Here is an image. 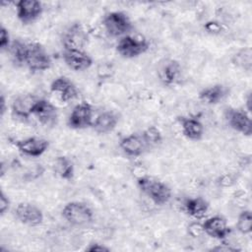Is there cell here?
Returning a JSON list of instances; mask_svg holds the SVG:
<instances>
[{
	"instance_id": "obj_1",
	"label": "cell",
	"mask_w": 252,
	"mask_h": 252,
	"mask_svg": "<svg viewBox=\"0 0 252 252\" xmlns=\"http://www.w3.org/2000/svg\"><path fill=\"white\" fill-rule=\"evenodd\" d=\"M137 186L144 195L158 206L165 205L172 196L171 189L167 184L148 175L138 177Z\"/></svg>"
},
{
	"instance_id": "obj_2",
	"label": "cell",
	"mask_w": 252,
	"mask_h": 252,
	"mask_svg": "<svg viewBox=\"0 0 252 252\" xmlns=\"http://www.w3.org/2000/svg\"><path fill=\"white\" fill-rule=\"evenodd\" d=\"M62 218L73 226H87L94 221V212L92 208L80 201H72L67 203L62 211Z\"/></svg>"
},
{
	"instance_id": "obj_3",
	"label": "cell",
	"mask_w": 252,
	"mask_h": 252,
	"mask_svg": "<svg viewBox=\"0 0 252 252\" xmlns=\"http://www.w3.org/2000/svg\"><path fill=\"white\" fill-rule=\"evenodd\" d=\"M102 27L111 37H122L133 30V24L129 16L121 11H111L102 18Z\"/></svg>"
},
{
	"instance_id": "obj_4",
	"label": "cell",
	"mask_w": 252,
	"mask_h": 252,
	"mask_svg": "<svg viewBox=\"0 0 252 252\" xmlns=\"http://www.w3.org/2000/svg\"><path fill=\"white\" fill-rule=\"evenodd\" d=\"M150 48V42L142 36L124 35L116 44V52L125 59L137 58L145 54Z\"/></svg>"
},
{
	"instance_id": "obj_5",
	"label": "cell",
	"mask_w": 252,
	"mask_h": 252,
	"mask_svg": "<svg viewBox=\"0 0 252 252\" xmlns=\"http://www.w3.org/2000/svg\"><path fill=\"white\" fill-rule=\"evenodd\" d=\"M52 60L45 47L36 41L28 43L25 66L31 72H43L51 67Z\"/></svg>"
},
{
	"instance_id": "obj_6",
	"label": "cell",
	"mask_w": 252,
	"mask_h": 252,
	"mask_svg": "<svg viewBox=\"0 0 252 252\" xmlns=\"http://www.w3.org/2000/svg\"><path fill=\"white\" fill-rule=\"evenodd\" d=\"M60 40L63 49L84 50L88 43L89 35L80 22H74L63 31Z\"/></svg>"
},
{
	"instance_id": "obj_7",
	"label": "cell",
	"mask_w": 252,
	"mask_h": 252,
	"mask_svg": "<svg viewBox=\"0 0 252 252\" xmlns=\"http://www.w3.org/2000/svg\"><path fill=\"white\" fill-rule=\"evenodd\" d=\"M94 109L90 102L82 101L76 104L67 119V125L74 130H82L92 127Z\"/></svg>"
},
{
	"instance_id": "obj_8",
	"label": "cell",
	"mask_w": 252,
	"mask_h": 252,
	"mask_svg": "<svg viewBox=\"0 0 252 252\" xmlns=\"http://www.w3.org/2000/svg\"><path fill=\"white\" fill-rule=\"evenodd\" d=\"M227 125L234 131L250 137L252 134V121L250 114L242 109L228 107L224 111Z\"/></svg>"
},
{
	"instance_id": "obj_9",
	"label": "cell",
	"mask_w": 252,
	"mask_h": 252,
	"mask_svg": "<svg viewBox=\"0 0 252 252\" xmlns=\"http://www.w3.org/2000/svg\"><path fill=\"white\" fill-rule=\"evenodd\" d=\"M16 219L23 224L28 226H38L43 222V212L36 205L22 202L19 203L15 209Z\"/></svg>"
},
{
	"instance_id": "obj_10",
	"label": "cell",
	"mask_w": 252,
	"mask_h": 252,
	"mask_svg": "<svg viewBox=\"0 0 252 252\" xmlns=\"http://www.w3.org/2000/svg\"><path fill=\"white\" fill-rule=\"evenodd\" d=\"M39 97L33 94H22L16 96L11 104L12 115L20 120H28L33 113V109Z\"/></svg>"
},
{
	"instance_id": "obj_11",
	"label": "cell",
	"mask_w": 252,
	"mask_h": 252,
	"mask_svg": "<svg viewBox=\"0 0 252 252\" xmlns=\"http://www.w3.org/2000/svg\"><path fill=\"white\" fill-rule=\"evenodd\" d=\"M18 20L23 25L34 23L43 13V6L37 0H20L16 3Z\"/></svg>"
},
{
	"instance_id": "obj_12",
	"label": "cell",
	"mask_w": 252,
	"mask_h": 252,
	"mask_svg": "<svg viewBox=\"0 0 252 252\" xmlns=\"http://www.w3.org/2000/svg\"><path fill=\"white\" fill-rule=\"evenodd\" d=\"M182 76V67L174 59H165L158 67V77L159 81L167 87L178 84Z\"/></svg>"
},
{
	"instance_id": "obj_13",
	"label": "cell",
	"mask_w": 252,
	"mask_h": 252,
	"mask_svg": "<svg viewBox=\"0 0 252 252\" xmlns=\"http://www.w3.org/2000/svg\"><path fill=\"white\" fill-rule=\"evenodd\" d=\"M62 59L71 70L76 72L88 70L94 63L92 56L85 49H63Z\"/></svg>"
},
{
	"instance_id": "obj_14",
	"label": "cell",
	"mask_w": 252,
	"mask_h": 252,
	"mask_svg": "<svg viewBox=\"0 0 252 252\" xmlns=\"http://www.w3.org/2000/svg\"><path fill=\"white\" fill-rule=\"evenodd\" d=\"M15 146L19 153L30 158H38L42 156L49 147V142L44 138L29 137L18 140Z\"/></svg>"
},
{
	"instance_id": "obj_15",
	"label": "cell",
	"mask_w": 252,
	"mask_h": 252,
	"mask_svg": "<svg viewBox=\"0 0 252 252\" xmlns=\"http://www.w3.org/2000/svg\"><path fill=\"white\" fill-rule=\"evenodd\" d=\"M202 225L205 234L218 240H224L231 232L226 220L221 216L210 217L202 222Z\"/></svg>"
},
{
	"instance_id": "obj_16",
	"label": "cell",
	"mask_w": 252,
	"mask_h": 252,
	"mask_svg": "<svg viewBox=\"0 0 252 252\" xmlns=\"http://www.w3.org/2000/svg\"><path fill=\"white\" fill-rule=\"evenodd\" d=\"M32 115L37 119V121L45 126L51 127L54 126L58 121V109L57 107L45 98H39Z\"/></svg>"
},
{
	"instance_id": "obj_17",
	"label": "cell",
	"mask_w": 252,
	"mask_h": 252,
	"mask_svg": "<svg viewBox=\"0 0 252 252\" xmlns=\"http://www.w3.org/2000/svg\"><path fill=\"white\" fill-rule=\"evenodd\" d=\"M50 91L59 95V98L63 102H68L75 99L78 94V89L75 84L65 76H59L55 78L50 84Z\"/></svg>"
},
{
	"instance_id": "obj_18",
	"label": "cell",
	"mask_w": 252,
	"mask_h": 252,
	"mask_svg": "<svg viewBox=\"0 0 252 252\" xmlns=\"http://www.w3.org/2000/svg\"><path fill=\"white\" fill-rule=\"evenodd\" d=\"M119 148L124 155L131 158L140 157L149 150L141 134L136 133L121 138L119 141Z\"/></svg>"
},
{
	"instance_id": "obj_19",
	"label": "cell",
	"mask_w": 252,
	"mask_h": 252,
	"mask_svg": "<svg viewBox=\"0 0 252 252\" xmlns=\"http://www.w3.org/2000/svg\"><path fill=\"white\" fill-rule=\"evenodd\" d=\"M119 122L118 115L111 110H105L100 112L93 121V130L100 135L108 134L112 132Z\"/></svg>"
},
{
	"instance_id": "obj_20",
	"label": "cell",
	"mask_w": 252,
	"mask_h": 252,
	"mask_svg": "<svg viewBox=\"0 0 252 252\" xmlns=\"http://www.w3.org/2000/svg\"><path fill=\"white\" fill-rule=\"evenodd\" d=\"M180 127L184 137L191 141H200L205 133V128L203 123L195 118L190 116H183L179 119Z\"/></svg>"
},
{
	"instance_id": "obj_21",
	"label": "cell",
	"mask_w": 252,
	"mask_h": 252,
	"mask_svg": "<svg viewBox=\"0 0 252 252\" xmlns=\"http://www.w3.org/2000/svg\"><path fill=\"white\" fill-rule=\"evenodd\" d=\"M209 207L208 201L200 196L188 198L183 204L185 213L196 220L202 219L207 214Z\"/></svg>"
},
{
	"instance_id": "obj_22",
	"label": "cell",
	"mask_w": 252,
	"mask_h": 252,
	"mask_svg": "<svg viewBox=\"0 0 252 252\" xmlns=\"http://www.w3.org/2000/svg\"><path fill=\"white\" fill-rule=\"evenodd\" d=\"M227 94L226 88L221 84H215L204 88L199 93V99L206 104H217L220 102Z\"/></svg>"
},
{
	"instance_id": "obj_23",
	"label": "cell",
	"mask_w": 252,
	"mask_h": 252,
	"mask_svg": "<svg viewBox=\"0 0 252 252\" xmlns=\"http://www.w3.org/2000/svg\"><path fill=\"white\" fill-rule=\"evenodd\" d=\"M52 168L54 173L61 179L70 181L74 178L75 167L73 161L66 156H58L55 158Z\"/></svg>"
},
{
	"instance_id": "obj_24",
	"label": "cell",
	"mask_w": 252,
	"mask_h": 252,
	"mask_svg": "<svg viewBox=\"0 0 252 252\" xmlns=\"http://www.w3.org/2000/svg\"><path fill=\"white\" fill-rule=\"evenodd\" d=\"M10 54L12 62L16 66H24L26 64L28 43L20 38H15L12 40L9 49L7 50Z\"/></svg>"
},
{
	"instance_id": "obj_25",
	"label": "cell",
	"mask_w": 252,
	"mask_h": 252,
	"mask_svg": "<svg viewBox=\"0 0 252 252\" xmlns=\"http://www.w3.org/2000/svg\"><path fill=\"white\" fill-rule=\"evenodd\" d=\"M141 136L146 143L148 149L158 147L162 142V134L159 129L156 126H149L144 129L141 133Z\"/></svg>"
},
{
	"instance_id": "obj_26",
	"label": "cell",
	"mask_w": 252,
	"mask_h": 252,
	"mask_svg": "<svg viewBox=\"0 0 252 252\" xmlns=\"http://www.w3.org/2000/svg\"><path fill=\"white\" fill-rule=\"evenodd\" d=\"M232 63L244 69L245 71H250L252 67V50L250 47H245L238 52H236L232 57Z\"/></svg>"
},
{
	"instance_id": "obj_27",
	"label": "cell",
	"mask_w": 252,
	"mask_h": 252,
	"mask_svg": "<svg viewBox=\"0 0 252 252\" xmlns=\"http://www.w3.org/2000/svg\"><path fill=\"white\" fill-rule=\"evenodd\" d=\"M236 229L241 234H249L252 230V214L250 210H243L239 213L236 220Z\"/></svg>"
},
{
	"instance_id": "obj_28",
	"label": "cell",
	"mask_w": 252,
	"mask_h": 252,
	"mask_svg": "<svg viewBox=\"0 0 252 252\" xmlns=\"http://www.w3.org/2000/svg\"><path fill=\"white\" fill-rule=\"evenodd\" d=\"M11 36L9 31L4 27L1 26L0 28V48L1 50H8L11 45Z\"/></svg>"
},
{
	"instance_id": "obj_29",
	"label": "cell",
	"mask_w": 252,
	"mask_h": 252,
	"mask_svg": "<svg viewBox=\"0 0 252 252\" xmlns=\"http://www.w3.org/2000/svg\"><path fill=\"white\" fill-rule=\"evenodd\" d=\"M187 232H188L189 235H191L194 238L200 237L203 234H205L204 230H203L202 222H199V221H192V222H190L188 224V226H187Z\"/></svg>"
},
{
	"instance_id": "obj_30",
	"label": "cell",
	"mask_w": 252,
	"mask_h": 252,
	"mask_svg": "<svg viewBox=\"0 0 252 252\" xmlns=\"http://www.w3.org/2000/svg\"><path fill=\"white\" fill-rule=\"evenodd\" d=\"M205 31L210 34H219L221 32V25L216 21H209L204 26Z\"/></svg>"
},
{
	"instance_id": "obj_31",
	"label": "cell",
	"mask_w": 252,
	"mask_h": 252,
	"mask_svg": "<svg viewBox=\"0 0 252 252\" xmlns=\"http://www.w3.org/2000/svg\"><path fill=\"white\" fill-rule=\"evenodd\" d=\"M10 205H11V201L8 197V195L1 191L0 193V215L4 216L10 209Z\"/></svg>"
},
{
	"instance_id": "obj_32",
	"label": "cell",
	"mask_w": 252,
	"mask_h": 252,
	"mask_svg": "<svg viewBox=\"0 0 252 252\" xmlns=\"http://www.w3.org/2000/svg\"><path fill=\"white\" fill-rule=\"evenodd\" d=\"M235 179L233 178L232 175L225 173L223 175H221L219 179H218V184L221 187H230L234 184Z\"/></svg>"
},
{
	"instance_id": "obj_33",
	"label": "cell",
	"mask_w": 252,
	"mask_h": 252,
	"mask_svg": "<svg viewBox=\"0 0 252 252\" xmlns=\"http://www.w3.org/2000/svg\"><path fill=\"white\" fill-rule=\"evenodd\" d=\"M86 251H89V252H108V251H110V248L103 245V244L94 242V243H91L88 247H86Z\"/></svg>"
},
{
	"instance_id": "obj_34",
	"label": "cell",
	"mask_w": 252,
	"mask_h": 252,
	"mask_svg": "<svg viewBox=\"0 0 252 252\" xmlns=\"http://www.w3.org/2000/svg\"><path fill=\"white\" fill-rule=\"evenodd\" d=\"M211 251H216V252H237L240 251L239 248L228 245V244H219L211 249Z\"/></svg>"
},
{
	"instance_id": "obj_35",
	"label": "cell",
	"mask_w": 252,
	"mask_h": 252,
	"mask_svg": "<svg viewBox=\"0 0 252 252\" xmlns=\"http://www.w3.org/2000/svg\"><path fill=\"white\" fill-rule=\"evenodd\" d=\"M0 104H1V106H0L1 117H3V116H4V114H5V111H6V109H7V107H6V99H5V96H4V94H2V95H1Z\"/></svg>"
},
{
	"instance_id": "obj_36",
	"label": "cell",
	"mask_w": 252,
	"mask_h": 252,
	"mask_svg": "<svg viewBox=\"0 0 252 252\" xmlns=\"http://www.w3.org/2000/svg\"><path fill=\"white\" fill-rule=\"evenodd\" d=\"M251 93H248L247 96H246V99H245V102H246V109H247V112L250 114L251 112Z\"/></svg>"
}]
</instances>
